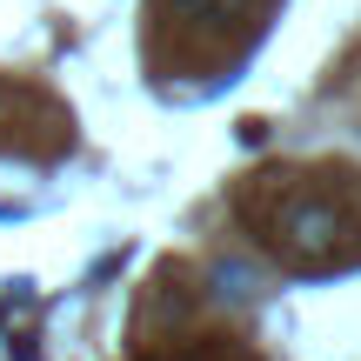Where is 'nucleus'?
<instances>
[{
  "instance_id": "obj_1",
  "label": "nucleus",
  "mask_w": 361,
  "mask_h": 361,
  "mask_svg": "<svg viewBox=\"0 0 361 361\" xmlns=\"http://www.w3.org/2000/svg\"><path fill=\"white\" fill-rule=\"evenodd\" d=\"M341 214L328 201H288L281 207V255L288 261H301V268H328V261H341Z\"/></svg>"
},
{
  "instance_id": "obj_2",
  "label": "nucleus",
  "mask_w": 361,
  "mask_h": 361,
  "mask_svg": "<svg viewBox=\"0 0 361 361\" xmlns=\"http://www.w3.org/2000/svg\"><path fill=\"white\" fill-rule=\"evenodd\" d=\"M188 7H207V13H241L247 0H188Z\"/></svg>"
}]
</instances>
